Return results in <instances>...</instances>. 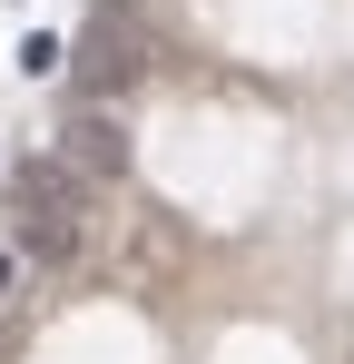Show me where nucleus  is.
I'll list each match as a JSON object with an SVG mask.
<instances>
[{
    "label": "nucleus",
    "mask_w": 354,
    "mask_h": 364,
    "mask_svg": "<svg viewBox=\"0 0 354 364\" xmlns=\"http://www.w3.org/2000/svg\"><path fill=\"white\" fill-rule=\"evenodd\" d=\"M89 197H99V187L79 178V168H69V158H30V168H20V256H40V266H69V256H79V246H89Z\"/></svg>",
    "instance_id": "obj_1"
},
{
    "label": "nucleus",
    "mask_w": 354,
    "mask_h": 364,
    "mask_svg": "<svg viewBox=\"0 0 354 364\" xmlns=\"http://www.w3.org/2000/svg\"><path fill=\"white\" fill-rule=\"evenodd\" d=\"M59 158H69L89 187H128V168H138V148H128V119H118L109 99H79V109L59 119Z\"/></svg>",
    "instance_id": "obj_2"
},
{
    "label": "nucleus",
    "mask_w": 354,
    "mask_h": 364,
    "mask_svg": "<svg viewBox=\"0 0 354 364\" xmlns=\"http://www.w3.org/2000/svg\"><path fill=\"white\" fill-rule=\"evenodd\" d=\"M148 79V40L128 30V10L99 0V20H89V50H79V99H118V89H138Z\"/></svg>",
    "instance_id": "obj_3"
},
{
    "label": "nucleus",
    "mask_w": 354,
    "mask_h": 364,
    "mask_svg": "<svg viewBox=\"0 0 354 364\" xmlns=\"http://www.w3.org/2000/svg\"><path fill=\"white\" fill-rule=\"evenodd\" d=\"M20 69H30V79H50V69H69V50H59L50 30H30V40H20Z\"/></svg>",
    "instance_id": "obj_4"
},
{
    "label": "nucleus",
    "mask_w": 354,
    "mask_h": 364,
    "mask_svg": "<svg viewBox=\"0 0 354 364\" xmlns=\"http://www.w3.org/2000/svg\"><path fill=\"white\" fill-rule=\"evenodd\" d=\"M20 296V246H0V305Z\"/></svg>",
    "instance_id": "obj_5"
}]
</instances>
